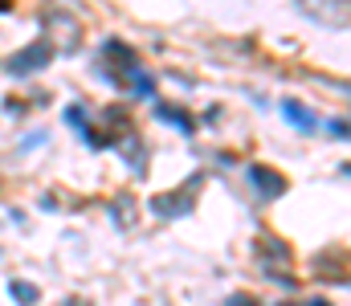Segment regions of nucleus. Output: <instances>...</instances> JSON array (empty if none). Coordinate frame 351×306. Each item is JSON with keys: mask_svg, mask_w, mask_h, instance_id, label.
<instances>
[{"mask_svg": "<svg viewBox=\"0 0 351 306\" xmlns=\"http://www.w3.org/2000/svg\"><path fill=\"white\" fill-rule=\"evenodd\" d=\"M53 58V49H49V41H33L25 53H16V58H8V74H16V78H25V74H33V70H41L45 62Z\"/></svg>", "mask_w": 351, "mask_h": 306, "instance_id": "obj_1", "label": "nucleus"}, {"mask_svg": "<svg viewBox=\"0 0 351 306\" xmlns=\"http://www.w3.org/2000/svg\"><path fill=\"white\" fill-rule=\"evenodd\" d=\"M160 118H164V123H172V127H180V131H192V118H188V114H180L176 106H160Z\"/></svg>", "mask_w": 351, "mask_h": 306, "instance_id": "obj_5", "label": "nucleus"}, {"mask_svg": "<svg viewBox=\"0 0 351 306\" xmlns=\"http://www.w3.org/2000/svg\"><path fill=\"white\" fill-rule=\"evenodd\" d=\"M282 114H286V123L290 127H302V131H315V114L302 106V102H294V99H286L282 102Z\"/></svg>", "mask_w": 351, "mask_h": 306, "instance_id": "obj_4", "label": "nucleus"}, {"mask_svg": "<svg viewBox=\"0 0 351 306\" xmlns=\"http://www.w3.org/2000/svg\"><path fill=\"white\" fill-rule=\"evenodd\" d=\"M66 123H70V127H74V131H78V135L86 139L90 147H106V143H102V135H98V131L90 127V118H86V106H70V110H66Z\"/></svg>", "mask_w": 351, "mask_h": 306, "instance_id": "obj_3", "label": "nucleus"}, {"mask_svg": "<svg viewBox=\"0 0 351 306\" xmlns=\"http://www.w3.org/2000/svg\"><path fill=\"white\" fill-rule=\"evenodd\" d=\"M8 290H12V294H16V298H21V303H25V306H29V303H37V290H33L29 282H12Z\"/></svg>", "mask_w": 351, "mask_h": 306, "instance_id": "obj_6", "label": "nucleus"}, {"mask_svg": "<svg viewBox=\"0 0 351 306\" xmlns=\"http://www.w3.org/2000/svg\"><path fill=\"white\" fill-rule=\"evenodd\" d=\"M250 184H254V188L262 192L265 201H269V196H282V192H286V180H282V176H278L274 168H250Z\"/></svg>", "mask_w": 351, "mask_h": 306, "instance_id": "obj_2", "label": "nucleus"}, {"mask_svg": "<svg viewBox=\"0 0 351 306\" xmlns=\"http://www.w3.org/2000/svg\"><path fill=\"white\" fill-rule=\"evenodd\" d=\"M311 306H327V303H311Z\"/></svg>", "mask_w": 351, "mask_h": 306, "instance_id": "obj_7", "label": "nucleus"}]
</instances>
